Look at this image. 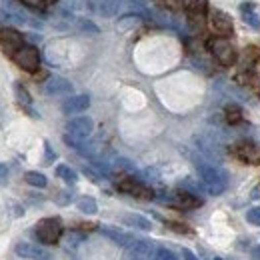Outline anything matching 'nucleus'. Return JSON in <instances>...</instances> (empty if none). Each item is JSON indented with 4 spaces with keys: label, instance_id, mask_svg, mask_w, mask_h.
<instances>
[{
    "label": "nucleus",
    "instance_id": "obj_5",
    "mask_svg": "<svg viewBox=\"0 0 260 260\" xmlns=\"http://www.w3.org/2000/svg\"><path fill=\"white\" fill-rule=\"evenodd\" d=\"M12 58H14L16 64L20 66L22 70H26V72L38 70V64H40V54H38V50L34 46H22Z\"/></svg>",
    "mask_w": 260,
    "mask_h": 260
},
{
    "label": "nucleus",
    "instance_id": "obj_1",
    "mask_svg": "<svg viewBox=\"0 0 260 260\" xmlns=\"http://www.w3.org/2000/svg\"><path fill=\"white\" fill-rule=\"evenodd\" d=\"M198 176L202 180V186L206 188L208 194H222L226 190L228 184V176L226 172L218 166H212L208 162H198Z\"/></svg>",
    "mask_w": 260,
    "mask_h": 260
},
{
    "label": "nucleus",
    "instance_id": "obj_19",
    "mask_svg": "<svg viewBox=\"0 0 260 260\" xmlns=\"http://www.w3.org/2000/svg\"><path fill=\"white\" fill-rule=\"evenodd\" d=\"M120 8V0H98V12L102 16H114Z\"/></svg>",
    "mask_w": 260,
    "mask_h": 260
},
{
    "label": "nucleus",
    "instance_id": "obj_20",
    "mask_svg": "<svg viewBox=\"0 0 260 260\" xmlns=\"http://www.w3.org/2000/svg\"><path fill=\"white\" fill-rule=\"evenodd\" d=\"M78 210L84 212V214H96V210H98L96 200L90 198V196H80V198H78Z\"/></svg>",
    "mask_w": 260,
    "mask_h": 260
},
{
    "label": "nucleus",
    "instance_id": "obj_16",
    "mask_svg": "<svg viewBox=\"0 0 260 260\" xmlns=\"http://www.w3.org/2000/svg\"><path fill=\"white\" fill-rule=\"evenodd\" d=\"M170 202L176 204V206H182V208H196V206L202 204V200L196 198L194 194H190V192H178L176 196H172Z\"/></svg>",
    "mask_w": 260,
    "mask_h": 260
},
{
    "label": "nucleus",
    "instance_id": "obj_14",
    "mask_svg": "<svg viewBox=\"0 0 260 260\" xmlns=\"http://www.w3.org/2000/svg\"><path fill=\"white\" fill-rule=\"evenodd\" d=\"M16 254L22 256V258L48 260V254H46L42 248H38V246L30 244V242H20V244H16Z\"/></svg>",
    "mask_w": 260,
    "mask_h": 260
},
{
    "label": "nucleus",
    "instance_id": "obj_4",
    "mask_svg": "<svg viewBox=\"0 0 260 260\" xmlns=\"http://www.w3.org/2000/svg\"><path fill=\"white\" fill-rule=\"evenodd\" d=\"M208 50H210V54H212L220 64H224V66L234 64V60H236V52H234L232 44L228 42L226 38H220V36L210 38V40H208Z\"/></svg>",
    "mask_w": 260,
    "mask_h": 260
},
{
    "label": "nucleus",
    "instance_id": "obj_2",
    "mask_svg": "<svg viewBox=\"0 0 260 260\" xmlns=\"http://www.w3.org/2000/svg\"><path fill=\"white\" fill-rule=\"evenodd\" d=\"M92 130H94V122H92V118H88V116H76V118H72L68 124H66V144H70V146H74V148H82V144H84V138H88L90 134H92Z\"/></svg>",
    "mask_w": 260,
    "mask_h": 260
},
{
    "label": "nucleus",
    "instance_id": "obj_9",
    "mask_svg": "<svg viewBox=\"0 0 260 260\" xmlns=\"http://www.w3.org/2000/svg\"><path fill=\"white\" fill-rule=\"evenodd\" d=\"M210 28H212V32L216 34V36H220V38L230 36V34L234 32L232 20H230V16H226L224 12H212V16H210Z\"/></svg>",
    "mask_w": 260,
    "mask_h": 260
},
{
    "label": "nucleus",
    "instance_id": "obj_28",
    "mask_svg": "<svg viewBox=\"0 0 260 260\" xmlns=\"http://www.w3.org/2000/svg\"><path fill=\"white\" fill-rule=\"evenodd\" d=\"M246 220H248L250 224H254V226H260V206L250 208V210L246 212Z\"/></svg>",
    "mask_w": 260,
    "mask_h": 260
},
{
    "label": "nucleus",
    "instance_id": "obj_31",
    "mask_svg": "<svg viewBox=\"0 0 260 260\" xmlns=\"http://www.w3.org/2000/svg\"><path fill=\"white\" fill-rule=\"evenodd\" d=\"M162 2H164V8H168V10H176L180 6L178 0H162Z\"/></svg>",
    "mask_w": 260,
    "mask_h": 260
},
{
    "label": "nucleus",
    "instance_id": "obj_26",
    "mask_svg": "<svg viewBox=\"0 0 260 260\" xmlns=\"http://www.w3.org/2000/svg\"><path fill=\"white\" fill-rule=\"evenodd\" d=\"M150 260H176V254L170 248H156Z\"/></svg>",
    "mask_w": 260,
    "mask_h": 260
},
{
    "label": "nucleus",
    "instance_id": "obj_17",
    "mask_svg": "<svg viewBox=\"0 0 260 260\" xmlns=\"http://www.w3.org/2000/svg\"><path fill=\"white\" fill-rule=\"evenodd\" d=\"M240 12H242V20L248 26H252L254 30H260V16L254 12V4H242Z\"/></svg>",
    "mask_w": 260,
    "mask_h": 260
},
{
    "label": "nucleus",
    "instance_id": "obj_15",
    "mask_svg": "<svg viewBox=\"0 0 260 260\" xmlns=\"http://www.w3.org/2000/svg\"><path fill=\"white\" fill-rule=\"evenodd\" d=\"M102 234L104 236H108L110 240H114L116 244H120V246H124V248H128L130 244H132V236H128V234H124V232H120V230H116V228L112 226H102Z\"/></svg>",
    "mask_w": 260,
    "mask_h": 260
},
{
    "label": "nucleus",
    "instance_id": "obj_22",
    "mask_svg": "<svg viewBox=\"0 0 260 260\" xmlns=\"http://www.w3.org/2000/svg\"><path fill=\"white\" fill-rule=\"evenodd\" d=\"M56 176L62 178L68 184H74V182L78 180V174H76L70 166H66V164H58V166H56Z\"/></svg>",
    "mask_w": 260,
    "mask_h": 260
},
{
    "label": "nucleus",
    "instance_id": "obj_21",
    "mask_svg": "<svg viewBox=\"0 0 260 260\" xmlns=\"http://www.w3.org/2000/svg\"><path fill=\"white\" fill-rule=\"evenodd\" d=\"M64 6L70 12H88L92 8V0H64Z\"/></svg>",
    "mask_w": 260,
    "mask_h": 260
},
{
    "label": "nucleus",
    "instance_id": "obj_30",
    "mask_svg": "<svg viewBox=\"0 0 260 260\" xmlns=\"http://www.w3.org/2000/svg\"><path fill=\"white\" fill-rule=\"evenodd\" d=\"M6 180H8V166L0 162V184H6Z\"/></svg>",
    "mask_w": 260,
    "mask_h": 260
},
{
    "label": "nucleus",
    "instance_id": "obj_18",
    "mask_svg": "<svg viewBox=\"0 0 260 260\" xmlns=\"http://www.w3.org/2000/svg\"><path fill=\"white\" fill-rule=\"evenodd\" d=\"M124 222L130 226L140 228V230H150L152 228V222L142 214H124Z\"/></svg>",
    "mask_w": 260,
    "mask_h": 260
},
{
    "label": "nucleus",
    "instance_id": "obj_12",
    "mask_svg": "<svg viewBox=\"0 0 260 260\" xmlns=\"http://www.w3.org/2000/svg\"><path fill=\"white\" fill-rule=\"evenodd\" d=\"M90 106V96L88 94H76V96H70L62 104V110L64 114H76V112H82Z\"/></svg>",
    "mask_w": 260,
    "mask_h": 260
},
{
    "label": "nucleus",
    "instance_id": "obj_29",
    "mask_svg": "<svg viewBox=\"0 0 260 260\" xmlns=\"http://www.w3.org/2000/svg\"><path fill=\"white\" fill-rule=\"evenodd\" d=\"M28 8H44V0H20Z\"/></svg>",
    "mask_w": 260,
    "mask_h": 260
},
{
    "label": "nucleus",
    "instance_id": "obj_24",
    "mask_svg": "<svg viewBox=\"0 0 260 260\" xmlns=\"http://www.w3.org/2000/svg\"><path fill=\"white\" fill-rule=\"evenodd\" d=\"M140 22H142V18H140V16H136V14H128V16H122V18L118 20L116 28H118V30H128V28L138 26Z\"/></svg>",
    "mask_w": 260,
    "mask_h": 260
},
{
    "label": "nucleus",
    "instance_id": "obj_36",
    "mask_svg": "<svg viewBox=\"0 0 260 260\" xmlns=\"http://www.w3.org/2000/svg\"><path fill=\"white\" fill-rule=\"evenodd\" d=\"M6 2H8V0H0V4H6Z\"/></svg>",
    "mask_w": 260,
    "mask_h": 260
},
{
    "label": "nucleus",
    "instance_id": "obj_10",
    "mask_svg": "<svg viewBox=\"0 0 260 260\" xmlns=\"http://www.w3.org/2000/svg\"><path fill=\"white\" fill-rule=\"evenodd\" d=\"M44 92L50 94V96H58V94H66V92H72V84L62 78V76H52L44 82Z\"/></svg>",
    "mask_w": 260,
    "mask_h": 260
},
{
    "label": "nucleus",
    "instance_id": "obj_23",
    "mask_svg": "<svg viewBox=\"0 0 260 260\" xmlns=\"http://www.w3.org/2000/svg\"><path fill=\"white\" fill-rule=\"evenodd\" d=\"M14 92H16V100H18V104L20 106H24V108H30V104H32V98L28 94V90L20 84V82H16L14 84Z\"/></svg>",
    "mask_w": 260,
    "mask_h": 260
},
{
    "label": "nucleus",
    "instance_id": "obj_11",
    "mask_svg": "<svg viewBox=\"0 0 260 260\" xmlns=\"http://www.w3.org/2000/svg\"><path fill=\"white\" fill-rule=\"evenodd\" d=\"M118 188L122 190V192H128V194L136 196V198H144V200H150L154 192H152V188H148V186H144V184H140V182H134V180H122L120 184H118Z\"/></svg>",
    "mask_w": 260,
    "mask_h": 260
},
{
    "label": "nucleus",
    "instance_id": "obj_32",
    "mask_svg": "<svg viewBox=\"0 0 260 260\" xmlns=\"http://www.w3.org/2000/svg\"><path fill=\"white\" fill-rule=\"evenodd\" d=\"M80 26H82L84 30H92V32H96V30H98L96 26H94V24H90L88 20H80Z\"/></svg>",
    "mask_w": 260,
    "mask_h": 260
},
{
    "label": "nucleus",
    "instance_id": "obj_6",
    "mask_svg": "<svg viewBox=\"0 0 260 260\" xmlns=\"http://www.w3.org/2000/svg\"><path fill=\"white\" fill-rule=\"evenodd\" d=\"M22 40H24L22 34L16 32L14 28H2L0 30V48L10 56H14L22 48Z\"/></svg>",
    "mask_w": 260,
    "mask_h": 260
},
{
    "label": "nucleus",
    "instance_id": "obj_34",
    "mask_svg": "<svg viewBox=\"0 0 260 260\" xmlns=\"http://www.w3.org/2000/svg\"><path fill=\"white\" fill-rule=\"evenodd\" d=\"M182 256H184V260H198V258L194 256V254H192L190 250H186V248L182 250Z\"/></svg>",
    "mask_w": 260,
    "mask_h": 260
},
{
    "label": "nucleus",
    "instance_id": "obj_37",
    "mask_svg": "<svg viewBox=\"0 0 260 260\" xmlns=\"http://www.w3.org/2000/svg\"><path fill=\"white\" fill-rule=\"evenodd\" d=\"M214 260H222V258H214Z\"/></svg>",
    "mask_w": 260,
    "mask_h": 260
},
{
    "label": "nucleus",
    "instance_id": "obj_25",
    "mask_svg": "<svg viewBox=\"0 0 260 260\" xmlns=\"http://www.w3.org/2000/svg\"><path fill=\"white\" fill-rule=\"evenodd\" d=\"M24 180H26L30 186H36V188H44V186L48 184L46 176H44V174H40V172H26Z\"/></svg>",
    "mask_w": 260,
    "mask_h": 260
},
{
    "label": "nucleus",
    "instance_id": "obj_13",
    "mask_svg": "<svg viewBox=\"0 0 260 260\" xmlns=\"http://www.w3.org/2000/svg\"><path fill=\"white\" fill-rule=\"evenodd\" d=\"M234 150H236V154H238L244 162H250V164L260 162V150L254 144H250V142H240V144L234 146Z\"/></svg>",
    "mask_w": 260,
    "mask_h": 260
},
{
    "label": "nucleus",
    "instance_id": "obj_35",
    "mask_svg": "<svg viewBox=\"0 0 260 260\" xmlns=\"http://www.w3.org/2000/svg\"><path fill=\"white\" fill-rule=\"evenodd\" d=\"M252 260H260V244L252 248Z\"/></svg>",
    "mask_w": 260,
    "mask_h": 260
},
{
    "label": "nucleus",
    "instance_id": "obj_33",
    "mask_svg": "<svg viewBox=\"0 0 260 260\" xmlns=\"http://www.w3.org/2000/svg\"><path fill=\"white\" fill-rule=\"evenodd\" d=\"M44 146H46V162H50V160L54 158V154H52V148H50V144H48V142H46Z\"/></svg>",
    "mask_w": 260,
    "mask_h": 260
},
{
    "label": "nucleus",
    "instance_id": "obj_27",
    "mask_svg": "<svg viewBox=\"0 0 260 260\" xmlns=\"http://www.w3.org/2000/svg\"><path fill=\"white\" fill-rule=\"evenodd\" d=\"M240 118H242V114H240V108L238 106H226V120L230 124L240 122Z\"/></svg>",
    "mask_w": 260,
    "mask_h": 260
},
{
    "label": "nucleus",
    "instance_id": "obj_8",
    "mask_svg": "<svg viewBox=\"0 0 260 260\" xmlns=\"http://www.w3.org/2000/svg\"><path fill=\"white\" fill-rule=\"evenodd\" d=\"M126 254H128V260H150L154 254V246L148 240H136L134 238L132 244L126 248Z\"/></svg>",
    "mask_w": 260,
    "mask_h": 260
},
{
    "label": "nucleus",
    "instance_id": "obj_7",
    "mask_svg": "<svg viewBox=\"0 0 260 260\" xmlns=\"http://www.w3.org/2000/svg\"><path fill=\"white\" fill-rule=\"evenodd\" d=\"M184 6H186V16H188V22L192 24V28H200L204 24V14L208 10V2L206 0H186Z\"/></svg>",
    "mask_w": 260,
    "mask_h": 260
},
{
    "label": "nucleus",
    "instance_id": "obj_3",
    "mask_svg": "<svg viewBox=\"0 0 260 260\" xmlns=\"http://www.w3.org/2000/svg\"><path fill=\"white\" fill-rule=\"evenodd\" d=\"M34 234L42 244H56L62 236V222L60 218H44L36 224Z\"/></svg>",
    "mask_w": 260,
    "mask_h": 260
}]
</instances>
